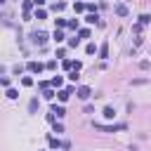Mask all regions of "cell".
<instances>
[{
  "mask_svg": "<svg viewBox=\"0 0 151 151\" xmlns=\"http://www.w3.org/2000/svg\"><path fill=\"white\" fill-rule=\"evenodd\" d=\"M94 127H99V130H106V132H120V130H125L127 125H125V123H118V125H94Z\"/></svg>",
  "mask_w": 151,
  "mask_h": 151,
  "instance_id": "obj_1",
  "label": "cell"
},
{
  "mask_svg": "<svg viewBox=\"0 0 151 151\" xmlns=\"http://www.w3.org/2000/svg\"><path fill=\"white\" fill-rule=\"evenodd\" d=\"M33 42H35V45H45V42H47V33H45V31H35V33H33Z\"/></svg>",
  "mask_w": 151,
  "mask_h": 151,
  "instance_id": "obj_2",
  "label": "cell"
},
{
  "mask_svg": "<svg viewBox=\"0 0 151 151\" xmlns=\"http://www.w3.org/2000/svg\"><path fill=\"white\" fill-rule=\"evenodd\" d=\"M42 68H45V66H42L40 61H28V71H31V73H40Z\"/></svg>",
  "mask_w": 151,
  "mask_h": 151,
  "instance_id": "obj_3",
  "label": "cell"
},
{
  "mask_svg": "<svg viewBox=\"0 0 151 151\" xmlns=\"http://www.w3.org/2000/svg\"><path fill=\"white\" fill-rule=\"evenodd\" d=\"M71 92H73V87H66V90H59V92H57V97H59V101H66V99L71 97Z\"/></svg>",
  "mask_w": 151,
  "mask_h": 151,
  "instance_id": "obj_4",
  "label": "cell"
},
{
  "mask_svg": "<svg viewBox=\"0 0 151 151\" xmlns=\"http://www.w3.org/2000/svg\"><path fill=\"white\" fill-rule=\"evenodd\" d=\"M90 94H92V90H90L87 85H83V87H78V97H80V99H87Z\"/></svg>",
  "mask_w": 151,
  "mask_h": 151,
  "instance_id": "obj_5",
  "label": "cell"
},
{
  "mask_svg": "<svg viewBox=\"0 0 151 151\" xmlns=\"http://www.w3.org/2000/svg\"><path fill=\"white\" fill-rule=\"evenodd\" d=\"M97 52H99V59H109V42H104Z\"/></svg>",
  "mask_w": 151,
  "mask_h": 151,
  "instance_id": "obj_6",
  "label": "cell"
},
{
  "mask_svg": "<svg viewBox=\"0 0 151 151\" xmlns=\"http://www.w3.org/2000/svg\"><path fill=\"white\" fill-rule=\"evenodd\" d=\"M116 14H118V17H127V7H125L123 2H120V5H116Z\"/></svg>",
  "mask_w": 151,
  "mask_h": 151,
  "instance_id": "obj_7",
  "label": "cell"
},
{
  "mask_svg": "<svg viewBox=\"0 0 151 151\" xmlns=\"http://www.w3.org/2000/svg\"><path fill=\"white\" fill-rule=\"evenodd\" d=\"M85 21H87V24H99V17H97V12H90V14L85 17Z\"/></svg>",
  "mask_w": 151,
  "mask_h": 151,
  "instance_id": "obj_8",
  "label": "cell"
},
{
  "mask_svg": "<svg viewBox=\"0 0 151 151\" xmlns=\"http://www.w3.org/2000/svg\"><path fill=\"white\" fill-rule=\"evenodd\" d=\"M52 113H57V118H64L66 116V109L64 106H52Z\"/></svg>",
  "mask_w": 151,
  "mask_h": 151,
  "instance_id": "obj_9",
  "label": "cell"
},
{
  "mask_svg": "<svg viewBox=\"0 0 151 151\" xmlns=\"http://www.w3.org/2000/svg\"><path fill=\"white\" fill-rule=\"evenodd\" d=\"M146 24H151V17L149 14H142L139 17V26H146Z\"/></svg>",
  "mask_w": 151,
  "mask_h": 151,
  "instance_id": "obj_10",
  "label": "cell"
},
{
  "mask_svg": "<svg viewBox=\"0 0 151 151\" xmlns=\"http://www.w3.org/2000/svg\"><path fill=\"white\" fill-rule=\"evenodd\" d=\"M52 85H54V87H61V85H64V78H61V76H54V78H52Z\"/></svg>",
  "mask_w": 151,
  "mask_h": 151,
  "instance_id": "obj_11",
  "label": "cell"
},
{
  "mask_svg": "<svg viewBox=\"0 0 151 151\" xmlns=\"http://www.w3.org/2000/svg\"><path fill=\"white\" fill-rule=\"evenodd\" d=\"M113 116H116L113 106H106V109H104V118H113Z\"/></svg>",
  "mask_w": 151,
  "mask_h": 151,
  "instance_id": "obj_12",
  "label": "cell"
},
{
  "mask_svg": "<svg viewBox=\"0 0 151 151\" xmlns=\"http://www.w3.org/2000/svg\"><path fill=\"white\" fill-rule=\"evenodd\" d=\"M50 146H52V149H59V146H61V142H59L57 137H50Z\"/></svg>",
  "mask_w": 151,
  "mask_h": 151,
  "instance_id": "obj_13",
  "label": "cell"
},
{
  "mask_svg": "<svg viewBox=\"0 0 151 151\" xmlns=\"http://www.w3.org/2000/svg\"><path fill=\"white\" fill-rule=\"evenodd\" d=\"M45 17H47V14H45V9H35V19H38V21H42Z\"/></svg>",
  "mask_w": 151,
  "mask_h": 151,
  "instance_id": "obj_14",
  "label": "cell"
},
{
  "mask_svg": "<svg viewBox=\"0 0 151 151\" xmlns=\"http://www.w3.org/2000/svg\"><path fill=\"white\" fill-rule=\"evenodd\" d=\"M85 52H87V54H94V52H97V45H94V42H90V45L85 47Z\"/></svg>",
  "mask_w": 151,
  "mask_h": 151,
  "instance_id": "obj_15",
  "label": "cell"
},
{
  "mask_svg": "<svg viewBox=\"0 0 151 151\" xmlns=\"http://www.w3.org/2000/svg\"><path fill=\"white\" fill-rule=\"evenodd\" d=\"M17 97H19V92H17V90H12V87H9V90H7V99H17Z\"/></svg>",
  "mask_w": 151,
  "mask_h": 151,
  "instance_id": "obj_16",
  "label": "cell"
},
{
  "mask_svg": "<svg viewBox=\"0 0 151 151\" xmlns=\"http://www.w3.org/2000/svg\"><path fill=\"white\" fill-rule=\"evenodd\" d=\"M35 109H38V99H31V104H28V111H31V113H35Z\"/></svg>",
  "mask_w": 151,
  "mask_h": 151,
  "instance_id": "obj_17",
  "label": "cell"
},
{
  "mask_svg": "<svg viewBox=\"0 0 151 151\" xmlns=\"http://www.w3.org/2000/svg\"><path fill=\"white\" fill-rule=\"evenodd\" d=\"M66 26H68V28H73V31H76V28H78V19H71V21H66Z\"/></svg>",
  "mask_w": 151,
  "mask_h": 151,
  "instance_id": "obj_18",
  "label": "cell"
},
{
  "mask_svg": "<svg viewBox=\"0 0 151 151\" xmlns=\"http://www.w3.org/2000/svg\"><path fill=\"white\" fill-rule=\"evenodd\" d=\"M61 66H64L66 71H71V68H73V61H71V59H64V64H61Z\"/></svg>",
  "mask_w": 151,
  "mask_h": 151,
  "instance_id": "obj_19",
  "label": "cell"
},
{
  "mask_svg": "<svg viewBox=\"0 0 151 151\" xmlns=\"http://www.w3.org/2000/svg\"><path fill=\"white\" fill-rule=\"evenodd\" d=\"M78 78H80V76H78V71H73V68H71V76H68V80H71V83H76Z\"/></svg>",
  "mask_w": 151,
  "mask_h": 151,
  "instance_id": "obj_20",
  "label": "cell"
},
{
  "mask_svg": "<svg viewBox=\"0 0 151 151\" xmlns=\"http://www.w3.org/2000/svg\"><path fill=\"white\" fill-rule=\"evenodd\" d=\"M73 9H76V12H83L85 5H83V2H73Z\"/></svg>",
  "mask_w": 151,
  "mask_h": 151,
  "instance_id": "obj_21",
  "label": "cell"
},
{
  "mask_svg": "<svg viewBox=\"0 0 151 151\" xmlns=\"http://www.w3.org/2000/svg\"><path fill=\"white\" fill-rule=\"evenodd\" d=\"M78 35H80V38H90V31H87V28H80Z\"/></svg>",
  "mask_w": 151,
  "mask_h": 151,
  "instance_id": "obj_22",
  "label": "cell"
},
{
  "mask_svg": "<svg viewBox=\"0 0 151 151\" xmlns=\"http://www.w3.org/2000/svg\"><path fill=\"white\" fill-rule=\"evenodd\" d=\"M54 40L61 42V40H64V33H61V31H54Z\"/></svg>",
  "mask_w": 151,
  "mask_h": 151,
  "instance_id": "obj_23",
  "label": "cell"
},
{
  "mask_svg": "<svg viewBox=\"0 0 151 151\" xmlns=\"http://www.w3.org/2000/svg\"><path fill=\"white\" fill-rule=\"evenodd\" d=\"M78 42H80V38H68V45L71 47H78Z\"/></svg>",
  "mask_w": 151,
  "mask_h": 151,
  "instance_id": "obj_24",
  "label": "cell"
},
{
  "mask_svg": "<svg viewBox=\"0 0 151 151\" xmlns=\"http://www.w3.org/2000/svg\"><path fill=\"white\" fill-rule=\"evenodd\" d=\"M21 85H26V87H31V85H33V80H31V78L26 76V78H21Z\"/></svg>",
  "mask_w": 151,
  "mask_h": 151,
  "instance_id": "obj_25",
  "label": "cell"
},
{
  "mask_svg": "<svg viewBox=\"0 0 151 151\" xmlns=\"http://www.w3.org/2000/svg\"><path fill=\"white\" fill-rule=\"evenodd\" d=\"M64 7H66V5H64V2H57V5H54V7H52V9H54V12H61V9H64Z\"/></svg>",
  "mask_w": 151,
  "mask_h": 151,
  "instance_id": "obj_26",
  "label": "cell"
},
{
  "mask_svg": "<svg viewBox=\"0 0 151 151\" xmlns=\"http://www.w3.org/2000/svg\"><path fill=\"white\" fill-rule=\"evenodd\" d=\"M54 132H57V134L64 132V125H61V123H54Z\"/></svg>",
  "mask_w": 151,
  "mask_h": 151,
  "instance_id": "obj_27",
  "label": "cell"
},
{
  "mask_svg": "<svg viewBox=\"0 0 151 151\" xmlns=\"http://www.w3.org/2000/svg\"><path fill=\"white\" fill-rule=\"evenodd\" d=\"M85 9H90V12H97V7H94V2H87V5H85Z\"/></svg>",
  "mask_w": 151,
  "mask_h": 151,
  "instance_id": "obj_28",
  "label": "cell"
},
{
  "mask_svg": "<svg viewBox=\"0 0 151 151\" xmlns=\"http://www.w3.org/2000/svg\"><path fill=\"white\" fill-rule=\"evenodd\" d=\"M0 85H5V87H7V85H9V78H7V76H2V78H0Z\"/></svg>",
  "mask_w": 151,
  "mask_h": 151,
  "instance_id": "obj_29",
  "label": "cell"
},
{
  "mask_svg": "<svg viewBox=\"0 0 151 151\" xmlns=\"http://www.w3.org/2000/svg\"><path fill=\"white\" fill-rule=\"evenodd\" d=\"M45 99H54V92L52 90H45Z\"/></svg>",
  "mask_w": 151,
  "mask_h": 151,
  "instance_id": "obj_30",
  "label": "cell"
},
{
  "mask_svg": "<svg viewBox=\"0 0 151 151\" xmlns=\"http://www.w3.org/2000/svg\"><path fill=\"white\" fill-rule=\"evenodd\" d=\"M31 2H33L35 7H42V5H45V0H31Z\"/></svg>",
  "mask_w": 151,
  "mask_h": 151,
  "instance_id": "obj_31",
  "label": "cell"
},
{
  "mask_svg": "<svg viewBox=\"0 0 151 151\" xmlns=\"http://www.w3.org/2000/svg\"><path fill=\"white\" fill-rule=\"evenodd\" d=\"M2 2H5V0H0V5H2Z\"/></svg>",
  "mask_w": 151,
  "mask_h": 151,
  "instance_id": "obj_32",
  "label": "cell"
}]
</instances>
